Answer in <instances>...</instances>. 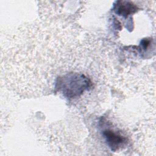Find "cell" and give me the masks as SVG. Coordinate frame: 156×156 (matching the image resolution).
<instances>
[{
    "label": "cell",
    "mask_w": 156,
    "mask_h": 156,
    "mask_svg": "<svg viewBox=\"0 0 156 156\" xmlns=\"http://www.w3.org/2000/svg\"><path fill=\"white\" fill-rule=\"evenodd\" d=\"M106 137L108 140V141L112 143V146H118V144L121 143L122 138H120L118 135H115L114 133L108 132L106 133Z\"/></svg>",
    "instance_id": "6da1fadb"
}]
</instances>
